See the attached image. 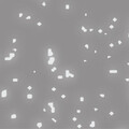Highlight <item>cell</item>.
<instances>
[{
  "label": "cell",
  "mask_w": 129,
  "mask_h": 129,
  "mask_svg": "<svg viewBox=\"0 0 129 129\" xmlns=\"http://www.w3.org/2000/svg\"><path fill=\"white\" fill-rule=\"evenodd\" d=\"M124 70L120 68V66L116 63H107L106 68H104V75L108 79L111 80H118L120 78V75L124 73Z\"/></svg>",
  "instance_id": "6da1fadb"
},
{
  "label": "cell",
  "mask_w": 129,
  "mask_h": 129,
  "mask_svg": "<svg viewBox=\"0 0 129 129\" xmlns=\"http://www.w3.org/2000/svg\"><path fill=\"white\" fill-rule=\"evenodd\" d=\"M101 117H103V119L107 120V122H115V120H117L119 117V112L115 107L108 106L107 104V106L104 107Z\"/></svg>",
  "instance_id": "7a4b0ae2"
},
{
  "label": "cell",
  "mask_w": 129,
  "mask_h": 129,
  "mask_svg": "<svg viewBox=\"0 0 129 129\" xmlns=\"http://www.w3.org/2000/svg\"><path fill=\"white\" fill-rule=\"evenodd\" d=\"M104 107H106L104 104L95 100V101H89L86 109H87V112H89L90 115H95V116H98V117H101L102 112L104 110Z\"/></svg>",
  "instance_id": "3957f363"
},
{
  "label": "cell",
  "mask_w": 129,
  "mask_h": 129,
  "mask_svg": "<svg viewBox=\"0 0 129 129\" xmlns=\"http://www.w3.org/2000/svg\"><path fill=\"white\" fill-rule=\"evenodd\" d=\"M50 110V114H55V113H60V103L58 102V100L56 99V97L54 96H47L44 99L43 102Z\"/></svg>",
  "instance_id": "277c9868"
},
{
  "label": "cell",
  "mask_w": 129,
  "mask_h": 129,
  "mask_svg": "<svg viewBox=\"0 0 129 129\" xmlns=\"http://www.w3.org/2000/svg\"><path fill=\"white\" fill-rule=\"evenodd\" d=\"M110 99H111V95L109 92L108 89L106 88H102V87H99L95 90V100L99 101L100 103L107 106L110 102Z\"/></svg>",
  "instance_id": "5b68a950"
},
{
  "label": "cell",
  "mask_w": 129,
  "mask_h": 129,
  "mask_svg": "<svg viewBox=\"0 0 129 129\" xmlns=\"http://www.w3.org/2000/svg\"><path fill=\"white\" fill-rule=\"evenodd\" d=\"M24 82H25V78L21 73H13L7 79V84L12 88H21Z\"/></svg>",
  "instance_id": "8992f818"
},
{
  "label": "cell",
  "mask_w": 129,
  "mask_h": 129,
  "mask_svg": "<svg viewBox=\"0 0 129 129\" xmlns=\"http://www.w3.org/2000/svg\"><path fill=\"white\" fill-rule=\"evenodd\" d=\"M5 118H6L7 122L9 124H11V125L18 124L22 119L21 111L17 110V109H10V110L7 111Z\"/></svg>",
  "instance_id": "52a82bcc"
},
{
  "label": "cell",
  "mask_w": 129,
  "mask_h": 129,
  "mask_svg": "<svg viewBox=\"0 0 129 129\" xmlns=\"http://www.w3.org/2000/svg\"><path fill=\"white\" fill-rule=\"evenodd\" d=\"M12 87L8 84H3L0 86V102L1 103H9L12 99Z\"/></svg>",
  "instance_id": "ba28073f"
},
{
  "label": "cell",
  "mask_w": 129,
  "mask_h": 129,
  "mask_svg": "<svg viewBox=\"0 0 129 129\" xmlns=\"http://www.w3.org/2000/svg\"><path fill=\"white\" fill-rule=\"evenodd\" d=\"M59 9L62 15H70L75 10V3L73 0H61Z\"/></svg>",
  "instance_id": "9c48e42d"
},
{
  "label": "cell",
  "mask_w": 129,
  "mask_h": 129,
  "mask_svg": "<svg viewBox=\"0 0 129 129\" xmlns=\"http://www.w3.org/2000/svg\"><path fill=\"white\" fill-rule=\"evenodd\" d=\"M83 119L85 122L86 129H99L101 127V123H100V119L98 116L89 114V115H86Z\"/></svg>",
  "instance_id": "30bf717a"
},
{
  "label": "cell",
  "mask_w": 129,
  "mask_h": 129,
  "mask_svg": "<svg viewBox=\"0 0 129 129\" xmlns=\"http://www.w3.org/2000/svg\"><path fill=\"white\" fill-rule=\"evenodd\" d=\"M89 101L90 100L88 98V95L85 91H78V92H75L73 96V104L87 107V104L89 103Z\"/></svg>",
  "instance_id": "8fae6325"
},
{
  "label": "cell",
  "mask_w": 129,
  "mask_h": 129,
  "mask_svg": "<svg viewBox=\"0 0 129 129\" xmlns=\"http://www.w3.org/2000/svg\"><path fill=\"white\" fill-rule=\"evenodd\" d=\"M94 42L89 38H83L79 44V50L83 55H90Z\"/></svg>",
  "instance_id": "7c38bea8"
},
{
  "label": "cell",
  "mask_w": 129,
  "mask_h": 129,
  "mask_svg": "<svg viewBox=\"0 0 129 129\" xmlns=\"http://www.w3.org/2000/svg\"><path fill=\"white\" fill-rule=\"evenodd\" d=\"M46 119V122L48 124L50 128H58L60 127L61 124V116L60 113H55V114H47L46 116H44Z\"/></svg>",
  "instance_id": "4fadbf2b"
},
{
  "label": "cell",
  "mask_w": 129,
  "mask_h": 129,
  "mask_svg": "<svg viewBox=\"0 0 129 129\" xmlns=\"http://www.w3.org/2000/svg\"><path fill=\"white\" fill-rule=\"evenodd\" d=\"M30 128H34V129H47L50 128L48 127V124L46 122V119L44 116H38L31 120V124H30Z\"/></svg>",
  "instance_id": "5bb4252c"
},
{
  "label": "cell",
  "mask_w": 129,
  "mask_h": 129,
  "mask_svg": "<svg viewBox=\"0 0 129 129\" xmlns=\"http://www.w3.org/2000/svg\"><path fill=\"white\" fill-rule=\"evenodd\" d=\"M62 72L64 76H66V80L67 82H72V81H74L76 78H78V71H76L75 68L73 67H62Z\"/></svg>",
  "instance_id": "9a60e30c"
},
{
  "label": "cell",
  "mask_w": 129,
  "mask_h": 129,
  "mask_svg": "<svg viewBox=\"0 0 129 129\" xmlns=\"http://www.w3.org/2000/svg\"><path fill=\"white\" fill-rule=\"evenodd\" d=\"M75 31L82 38H88V23L81 21L80 23L76 24Z\"/></svg>",
  "instance_id": "2e32d148"
},
{
  "label": "cell",
  "mask_w": 129,
  "mask_h": 129,
  "mask_svg": "<svg viewBox=\"0 0 129 129\" xmlns=\"http://www.w3.org/2000/svg\"><path fill=\"white\" fill-rule=\"evenodd\" d=\"M52 81H53L54 83H56L57 85H59L60 87H63V86H66L68 82H67V80H66V76H64L63 74V72H62V69H60L58 72H56V73L52 76Z\"/></svg>",
  "instance_id": "e0dca14e"
},
{
  "label": "cell",
  "mask_w": 129,
  "mask_h": 129,
  "mask_svg": "<svg viewBox=\"0 0 129 129\" xmlns=\"http://www.w3.org/2000/svg\"><path fill=\"white\" fill-rule=\"evenodd\" d=\"M58 55V51L57 48L54 46V44L52 43H46L43 46V58H47L51 56H55Z\"/></svg>",
  "instance_id": "ac0fdd59"
},
{
  "label": "cell",
  "mask_w": 129,
  "mask_h": 129,
  "mask_svg": "<svg viewBox=\"0 0 129 129\" xmlns=\"http://www.w3.org/2000/svg\"><path fill=\"white\" fill-rule=\"evenodd\" d=\"M95 36H97V37L101 38L103 40L112 37V36L108 32V30L104 28L103 24H97V25H95Z\"/></svg>",
  "instance_id": "d6986e66"
},
{
  "label": "cell",
  "mask_w": 129,
  "mask_h": 129,
  "mask_svg": "<svg viewBox=\"0 0 129 129\" xmlns=\"http://www.w3.org/2000/svg\"><path fill=\"white\" fill-rule=\"evenodd\" d=\"M7 43H8V46L21 45V37H19L17 32H11L7 38Z\"/></svg>",
  "instance_id": "ffe728a7"
},
{
  "label": "cell",
  "mask_w": 129,
  "mask_h": 129,
  "mask_svg": "<svg viewBox=\"0 0 129 129\" xmlns=\"http://www.w3.org/2000/svg\"><path fill=\"white\" fill-rule=\"evenodd\" d=\"M102 46L104 50L107 51H110V52H113V53H116V52L118 51L117 46H116V44L114 42V40H113V38H108V39H104V41L102 43Z\"/></svg>",
  "instance_id": "44dd1931"
},
{
  "label": "cell",
  "mask_w": 129,
  "mask_h": 129,
  "mask_svg": "<svg viewBox=\"0 0 129 129\" xmlns=\"http://www.w3.org/2000/svg\"><path fill=\"white\" fill-rule=\"evenodd\" d=\"M27 8L25 7H17L16 9L14 10V13H13V16H14V18H15V21H17V22H23V19L24 17H25V15H26V12H27Z\"/></svg>",
  "instance_id": "7402d4cb"
},
{
  "label": "cell",
  "mask_w": 129,
  "mask_h": 129,
  "mask_svg": "<svg viewBox=\"0 0 129 129\" xmlns=\"http://www.w3.org/2000/svg\"><path fill=\"white\" fill-rule=\"evenodd\" d=\"M102 51H103V46L102 44H99V43H94L91 48V52H90V57L92 59H99L100 56L102 54Z\"/></svg>",
  "instance_id": "603a6c76"
},
{
  "label": "cell",
  "mask_w": 129,
  "mask_h": 129,
  "mask_svg": "<svg viewBox=\"0 0 129 129\" xmlns=\"http://www.w3.org/2000/svg\"><path fill=\"white\" fill-rule=\"evenodd\" d=\"M71 112L74 113V114H76L78 116H80L81 118H84L87 115L86 107L79 106V104H73V106H72V109H71Z\"/></svg>",
  "instance_id": "cb8c5ba5"
},
{
  "label": "cell",
  "mask_w": 129,
  "mask_h": 129,
  "mask_svg": "<svg viewBox=\"0 0 129 129\" xmlns=\"http://www.w3.org/2000/svg\"><path fill=\"white\" fill-rule=\"evenodd\" d=\"M115 54L116 53H113V52H110V51H107L103 48L102 51V54L100 56V60H103L106 63H112L113 60L115 59Z\"/></svg>",
  "instance_id": "d4e9b609"
},
{
  "label": "cell",
  "mask_w": 129,
  "mask_h": 129,
  "mask_svg": "<svg viewBox=\"0 0 129 129\" xmlns=\"http://www.w3.org/2000/svg\"><path fill=\"white\" fill-rule=\"evenodd\" d=\"M37 17V14H36V12L35 11H32L30 9H28L27 12H26V15H25V17H24L23 19V24H25L26 26H31V24L32 22L35 21V18Z\"/></svg>",
  "instance_id": "484cf974"
},
{
  "label": "cell",
  "mask_w": 129,
  "mask_h": 129,
  "mask_svg": "<svg viewBox=\"0 0 129 129\" xmlns=\"http://www.w3.org/2000/svg\"><path fill=\"white\" fill-rule=\"evenodd\" d=\"M112 38H113V40H114V42L116 44V46H117L118 51L119 50H123V48H125V47L128 45V42L122 37V35H117V34H116V35L113 36Z\"/></svg>",
  "instance_id": "4316f807"
},
{
  "label": "cell",
  "mask_w": 129,
  "mask_h": 129,
  "mask_svg": "<svg viewBox=\"0 0 129 129\" xmlns=\"http://www.w3.org/2000/svg\"><path fill=\"white\" fill-rule=\"evenodd\" d=\"M94 16V11L91 9H82L80 12V18L83 22H89Z\"/></svg>",
  "instance_id": "83f0119b"
},
{
  "label": "cell",
  "mask_w": 129,
  "mask_h": 129,
  "mask_svg": "<svg viewBox=\"0 0 129 129\" xmlns=\"http://www.w3.org/2000/svg\"><path fill=\"white\" fill-rule=\"evenodd\" d=\"M103 26H104V28L108 30V32L110 34L112 37L114 35H116L118 32V30H119V26H116V25H114V24H112V23H110V22H108L107 19L104 21L103 23Z\"/></svg>",
  "instance_id": "f1b7e54d"
},
{
  "label": "cell",
  "mask_w": 129,
  "mask_h": 129,
  "mask_svg": "<svg viewBox=\"0 0 129 129\" xmlns=\"http://www.w3.org/2000/svg\"><path fill=\"white\" fill-rule=\"evenodd\" d=\"M37 95L35 91H23V100L28 104H31L36 101Z\"/></svg>",
  "instance_id": "f546056e"
},
{
  "label": "cell",
  "mask_w": 129,
  "mask_h": 129,
  "mask_svg": "<svg viewBox=\"0 0 129 129\" xmlns=\"http://www.w3.org/2000/svg\"><path fill=\"white\" fill-rule=\"evenodd\" d=\"M92 63V58L90 57V55H83L81 56V58L79 60V64L81 68H89Z\"/></svg>",
  "instance_id": "4dcf8cb0"
},
{
  "label": "cell",
  "mask_w": 129,
  "mask_h": 129,
  "mask_svg": "<svg viewBox=\"0 0 129 129\" xmlns=\"http://www.w3.org/2000/svg\"><path fill=\"white\" fill-rule=\"evenodd\" d=\"M61 68H62V66H61L60 60H59V61H57L54 64H52V66L46 67V73H47V75L50 76V78H52V76H53L56 72H58L60 69H61Z\"/></svg>",
  "instance_id": "1f68e13d"
},
{
  "label": "cell",
  "mask_w": 129,
  "mask_h": 129,
  "mask_svg": "<svg viewBox=\"0 0 129 129\" xmlns=\"http://www.w3.org/2000/svg\"><path fill=\"white\" fill-rule=\"evenodd\" d=\"M22 89L23 91H37V86H36V84L34 82H29V81H26L23 83L22 85Z\"/></svg>",
  "instance_id": "d6a6232c"
},
{
  "label": "cell",
  "mask_w": 129,
  "mask_h": 129,
  "mask_svg": "<svg viewBox=\"0 0 129 129\" xmlns=\"http://www.w3.org/2000/svg\"><path fill=\"white\" fill-rule=\"evenodd\" d=\"M31 26L34 28H36V29H38V30H41V29H43V28H45V22H44V19L42 17L37 16V17L35 18V21L32 22Z\"/></svg>",
  "instance_id": "836d02e7"
},
{
  "label": "cell",
  "mask_w": 129,
  "mask_h": 129,
  "mask_svg": "<svg viewBox=\"0 0 129 129\" xmlns=\"http://www.w3.org/2000/svg\"><path fill=\"white\" fill-rule=\"evenodd\" d=\"M60 89H61V87L53 82L52 84H50V86H48V88H47V94H48V96H54L55 97L59 92Z\"/></svg>",
  "instance_id": "e575fe53"
},
{
  "label": "cell",
  "mask_w": 129,
  "mask_h": 129,
  "mask_svg": "<svg viewBox=\"0 0 129 129\" xmlns=\"http://www.w3.org/2000/svg\"><path fill=\"white\" fill-rule=\"evenodd\" d=\"M106 19H107L108 22L114 24V25H116V26L122 25V17H120L119 15H117V14H111V15H109Z\"/></svg>",
  "instance_id": "d590c367"
},
{
  "label": "cell",
  "mask_w": 129,
  "mask_h": 129,
  "mask_svg": "<svg viewBox=\"0 0 129 129\" xmlns=\"http://www.w3.org/2000/svg\"><path fill=\"white\" fill-rule=\"evenodd\" d=\"M55 97H56V99L58 100L59 103H66L68 100H69V95H68L67 92L64 90H62V89H60L59 92Z\"/></svg>",
  "instance_id": "8d00e7d4"
},
{
  "label": "cell",
  "mask_w": 129,
  "mask_h": 129,
  "mask_svg": "<svg viewBox=\"0 0 129 129\" xmlns=\"http://www.w3.org/2000/svg\"><path fill=\"white\" fill-rule=\"evenodd\" d=\"M41 74H42V72L39 68H31V69H29V72H28V78L31 80H35V79L40 78Z\"/></svg>",
  "instance_id": "74e56055"
},
{
  "label": "cell",
  "mask_w": 129,
  "mask_h": 129,
  "mask_svg": "<svg viewBox=\"0 0 129 129\" xmlns=\"http://www.w3.org/2000/svg\"><path fill=\"white\" fill-rule=\"evenodd\" d=\"M44 59V66L46 67H50L52 64L56 63L57 61H59V55H55V56H51V57H47V58H43Z\"/></svg>",
  "instance_id": "f35d334b"
},
{
  "label": "cell",
  "mask_w": 129,
  "mask_h": 129,
  "mask_svg": "<svg viewBox=\"0 0 129 129\" xmlns=\"http://www.w3.org/2000/svg\"><path fill=\"white\" fill-rule=\"evenodd\" d=\"M37 6L42 10H47L50 9V7L52 6L51 0H39V1H36Z\"/></svg>",
  "instance_id": "ab89813d"
},
{
  "label": "cell",
  "mask_w": 129,
  "mask_h": 129,
  "mask_svg": "<svg viewBox=\"0 0 129 129\" xmlns=\"http://www.w3.org/2000/svg\"><path fill=\"white\" fill-rule=\"evenodd\" d=\"M68 119H69V126H68V127L71 128L76 122H79V120L81 119V117H80V116H78L76 114H74V113L71 112L69 114V118H68Z\"/></svg>",
  "instance_id": "60d3db41"
},
{
  "label": "cell",
  "mask_w": 129,
  "mask_h": 129,
  "mask_svg": "<svg viewBox=\"0 0 129 129\" xmlns=\"http://www.w3.org/2000/svg\"><path fill=\"white\" fill-rule=\"evenodd\" d=\"M120 81V83L123 84V86L125 87H127L129 85V75H128V72L127 71H125L124 73L120 75V78L118 79Z\"/></svg>",
  "instance_id": "b9f144b4"
},
{
  "label": "cell",
  "mask_w": 129,
  "mask_h": 129,
  "mask_svg": "<svg viewBox=\"0 0 129 129\" xmlns=\"http://www.w3.org/2000/svg\"><path fill=\"white\" fill-rule=\"evenodd\" d=\"M71 128H72V129H85V128H86V125H85V122H84V119L81 118L79 122H76Z\"/></svg>",
  "instance_id": "7bdbcfd3"
},
{
  "label": "cell",
  "mask_w": 129,
  "mask_h": 129,
  "mask_svg": "<svg viewBox=\"0 0 129 129\" xmlns=\"http://www.w3.org/2000/svg\"><path fill=\"white\" fill-rule=\"evenodd\" d=\"M120 68L124 70V71H128V69H129V60H128V58L127 57H125L124 59H122L120 60Z\"/></svg>",
  "instance_id": "ee69618b"
},
{
  "label": "cell",
  "mask_w": 129,
  "mask_h": 129,
  "mask_svg": "<svg viewBox=\"0 0 129 129\" xmlns=\"http://www.w3.org/2000/svg\"><path fill=\"white\" fill-rule=\"evenodd\" d=\"M95 36V24L88 22V38H91Z\"/></svg>",
  "instance_id": "f6af8a7d"
},
{
  "label": "cell",
  "mask_w": 129,
  "mask_h": 129,
  "mask_svg": "<svg viewBox=\"0 0 129 129\" xmlns=\"http://www.w3.org/2000/svg\"><path fill=\"white\" fill-rule=\"evenodd\" d=\"M8 51L10 52H13V53H16V54H19L21 52V45H13V46H8L7 47Z\"/></svg>",
  "instance_id": "bcb514c9"
},
{
  "label": "cell",
  "mask_w": 129,
  "mask_h": 129,
  "mask_svg": "<svg viewBox=\"0 0 129 129\" xmlns=\"http://www.w3.org/2000/svg\"><path fill=\"white\" fill-rule=\"evenodd\" d=\"M40 112L43 114V116H46L47 114H50V110H48V108L44 103L41 104V107H40Z\"/></svg>",
  "instance_id": "7dc6e473"
},
{
  "label": "cell",
  "mask_w": 129,
  "mask_h": 129,
  "mask_svg": "<svg viewBox=\"0 0 129 129\" xmlns=\"http://www.w3.org/2000/svg\"><path fill=\"white\" fill-rule=\"evenodd\" d=\"M120 35H122V37H123L125 40H126L127 42H129V31H128V28H127V26L125 27L124 31H123V32H122V34H120Z\"/></svg>",
  "instance_id": "c3c4849f"
},
{
  "label": "cell",
  "mask_w": 129,
  "mask_h": 129,
  "mask_svg": "<svg viewBox=\"0 0 129 129\" xmlns=\"http://www.w3.org/2000/svg\"><path fill=\"white\" fill-rule=\"evenodd\" d=\"M6 52H7V54L9 55L10 57L12 58V60H13V61H15V60L17 59V57H18V54L13 53V52H10V51H8V50H6Z\"/></svg>",
  "instance_id": "681fc988"
},
{
  "label": "cell",
  "mask_w": 129,
  "mask_h": 129,
  "mask_svg": "<svg viewBox=\"0 0 129 129\" xmlns=\"http://www.w3.org/2000/svg\"><path fill=\"white\" fill-rule=\"evenodd\" d=\"M35 1H39V0H35Z\"/></svg>",
  "instance_id": "f907efd6"
},
{
  "label": "cell",
  "mask_w": 129,
  "mask_h": 129,
  "mask_svg": "<svg viewBox=\"0 0 129 129\" xmlns=\"http://www.w3.org/2000/svg\"><path fill=\"white\" fill-rule=\"evenodd\" d=\"M0 64H1V61H0Z\"/></svg>",
  "instance_id": "816d5d0a"
}]
</instances>
